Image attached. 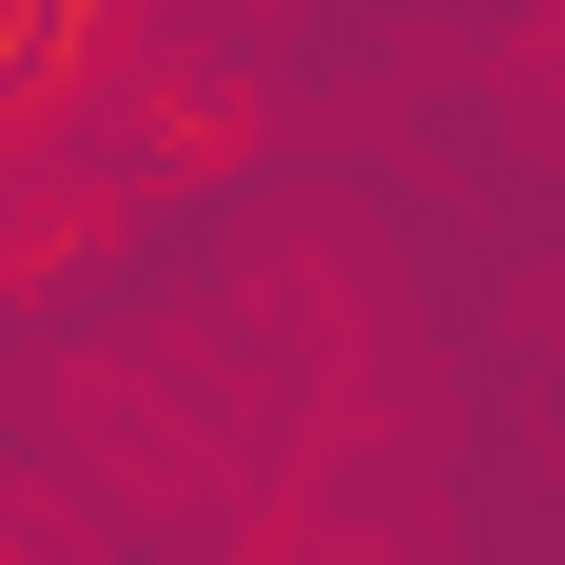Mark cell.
<instances>
[{
	"instance_id": "obj_1",
	"label": "cell",
	"mask_w": 565,
	"mask_h": 565,
	"mask_svg": "<svg viewBox=\"0 0 565 565\" xmlns=\"http://www.w3.org/2000/svg\"><path fill=\"white\" fill-rule=\"evenodd\" d=\"M234 137H254V98H195V78L157 98V157H175V175H195V157H234Z\"/></svg>"
}]
</instances>
